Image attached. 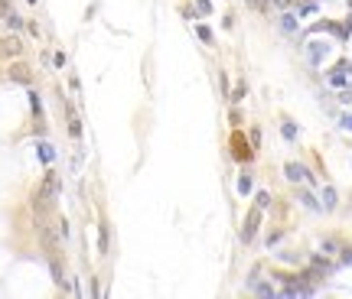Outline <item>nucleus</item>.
<instances>
[{
    "label": "nucleus",
    "mask_w": 352,
    "mask_h": 299,
    "mask_svg": "<svg viewBox=\"0 0 352 299\" xmlns=\"http://www.w3.org/2000/svg\"><path fill=\"white\" fill-rule=\"evenodd\" d=\"M53 199H55V189L49 185V182H43L39 189H36V195H33V212L43 218L46 212H53Z\"/></svg>",
    "instance_id": "1"
},
{
    "label": "nucleus",
    "mask_w": 352,
    "mask_h": 299,
    "mask_svg": "<svg viewBox=\"0 0 352 299\" xmlns=\"http://www.w3.org/2000/svg\"><path fill=\"white\" fill-rule=\"evenodd\" d=\"M23 55V43L17 33H10V36H3L0 39V59H20Z\"/></svg>",
    "instance_id": "2"
},
{
    "label": "nucleus",
    "mask_w": 352,
    "mask_h": 299,
    "mask_svg": "<svg viewBox=\"0 0 352 299\" xmlns=\"http://www.w3.org/2000/svg\"><path fill=\"white\" fill-rule=\"evenodd\" d=\"M7 78L17 82V85H30V82H33V72H30V65H26V62H10Z\"/></svg>",
    "instance_id": "3"
},
{
    "label": "nucleus",
    "mask_w": 352,
    "mask_h": 299,
    "mask_svg": "<svg viewBox=\"0 0 352 299\" xmlns=\"http://www.w3.org/2000/svg\"><path fill=\"white\" fill-rule=\"evenodd\" d=\"M258 224H261V208H251V212H248V218H245V228H242V241H245V244H251V241H254Z\"/></svg>",
    "instance_id": "4"
},
{
    "label": "nucleus",
    "mask_w": 352,
    "mask_h": 299,
    "mask_svg": "<svg viewBox=\"0 0 352 299\" xmlns=\"http://www.w3.org/2000/svg\"><path fill=\"white\" fill-rule=\"evenodd\" d=\"M49 273H53V280H55V286H59V289H69L66 270H62V260H59L55 254H49Z\"/></svg>",
    "instance_id": "5"
},
{
    "label": "nucleus",
    "mask_w": 352,
    "mask_h": 299,
    "mask_svg": "<svg viewBox=\"0 0 352 299\" xmlns=\"http://www.w3.org/2000/svg\"><path fill=\"white\" fill-rule=\"evenodd\" d=\"M284 172H287V179H290V182H303V179H313V172H310L307 166H300V163H287V166H284Z\"/></svg>",
    "instance_id": "6"
},
{
    "label": "nucleus",
    "mask_w": 352,
    "mask_h": 299,
    "mask_svg": "<svg viewBox=\"0 0 352 299\" xmlns=\"http://www.w3.org/2000/svg\"><path fill=\"white\" fill-rule=\"evenodd\" d=\"M346 68H349V62L342 59V62L336 65V68H333L330 75H326V82H330L333 88H346V82H349V78H346Z\"/></svg>",
    "instance_id": "7"
},
{
    "label": "nucleus",
    "mask_w": 352,
    "mask_h": 299,
    "mask_svg": "<svg viewBox=\"0 0 352 299\" xmlns=\"http://www.w3.org/2000/svg\"><path fill=\"white\" fill-rule=\"evenodd\" d=\"M326 49H330L326 43H310V49H307L310 62H313V65H319V62H323V55H326Z\"/></svg>",
    "instance_id": "8"
},
{
    "label": "nucleus",
    "mask_w": 352,
    "mask_h": 299,
    "mask_svg": "<svg viewBox=\"0 0 352 299\" xmlns=\"http://www.w3.org/2000/svg\"><path fill=\"white\" fill-rule=\"evenodd\" d=\"M39 237H43V247L49 250V254H55V237L53 231H49V224H39Z\"/></svg>",
    "instance_id": "9"
},
{
    "label": "nucleus",
    "mask_w": 352,
    "mask_h": 299,
    "mask_svg": "<svg viewBox=\"0 0 352 299\" xmlns=\"http://www.w3.org/2000/svg\"><path fill=\"white\" fill-rule=\"evenodd\" d=\"M69 137H82V120H78V114L75 111H69Z\"/></svg>",
    "instance_id": "10"
},
{
    "label": "nucleus",
    "mask_w": 352,
    "mask_h": 299,
    "mask_svg": "<svg viewBox=\"0 0 352 299\" xmlns=\"http://www.w3.org/2000/svg\"><path fill=\"white\" fill-rule=\"evenodd\" d=\"M281 30L284 33H297V17H294V13H281Z\"/></svg>",
    "instance_id": "11"
},
{
    "label": "nucleus",
    "mask_w": 352,
    "mask_h": 299,
    "mask_svg": "<svg viewBox=\"0 0 352 299\" xmlns=\"http://www.w3.org/2000/svg\"><path fill=\"white\" fill-rule=\"evenodd\" d=\"M300 202L307 205L310 212H319V208H323V202H317V195L313 192H300Z\"/></svg>",
    "instance_id": "12"
},
{
    "label": "nucleus",
    "mask_w": 352,
    "mask_h": 299,
    "mask_svg": "<svg viewBox=\"0 0 352 299\" xmlns=\"http://www.w3.org/2000/svg\"><path fill=\"white\" fill-rule=\"evenodd\" d=\"M98 254H108V224H98Z\"/></svg>",
    "instance_id": "13"
},
{
    "label": "nucleus",
    "mask_w": 352,
    "mask_h": 299,
    "mask_svg": "<svg viewBox=\"0 0 352 299\" xmlns=\"http://www.w3.org/2000/svg\"><path fill=\"white\" fill-rule=\"evenodd\" d=\"M3 20H7V26H10L13 33H17V30H23V17H20V13H17V10H10V13H7V17H3Z\"/></svg>",
    "instance_id": "14"
},
{
    "label": "nucleus",
    "mask_w": 352,
    "mask_h": 299,
    "mask_svg": "<svg viewBox=\"0 0 352 299\" xmlns=\"http://www.w3.org/2000/svg\"><path fill=\"white\" fill-rule=\"evenodd\" d=\"M251 286H254V293H258V296H277V289L271 286V283H258V280H254Z\"/></svg>",
    "instance_id": "15"
},
{
    "label": "nucleus",
    "mask_w": 352,
    "mask_h": 299,
    "mask_svg": "<svg viewBox=\"0 0 352 299\" xmlns=\"http://www.w3.org/2000/svg\"><path fill=\"white\" fill-rule=\"evenodd\" d=\"M196 36H199V39H202L206 46H212V43H215V39H212V30L206 26V23H199V26H196Z\"/></svg>",
    "instance_id": "16"
},
{
    "label": "nucleus",
    "mask_w": 352,
    "mask_h": 299,
    "mask_svg": "<svg viewBox=\"0 0 352 299\" xmlns=\"http://www.w3.org/2000/svg\"><path fill=\"white\" fill-rule=\"evenodd\" d=\"M39 160H43V163H53V160H55L53 143H39Z\"/></svg>",
    "instance_id": "17"
},
{
    "label": "nucleus",
    "mask_w": 352,
    "mask_h": 299,
    "mask_svg": "<svg viewBox=\"0 0 352 299\" xmlns=\"http://www.w3.org/2000/svg\"><path fill=\"white\" fill-rule=\"evenodd\" d=\"M323 208H336V189H323Z\"/></svg>",
    "instance_id": "18"
},
{
    "label": "nucleus",
    "mask_w": 352,
    "mask_h": 299,
    "mask_svg": "<svg viewBox=\"0 0 352 299\" xmlns=\"http://www.w3.org/2000/svg\"><path fill=\"white\" fill-rule=\"evenodd\" d=\"M238 192H242V195L251 192V176H248V172H245V176H238Z\"/></svg>",
    "instance_id": "19"
},
{
    "label": "nucleus",
    "mask_w": 352,
    "mask_h": 299,
    "mask_svg": "<svg viewBox=\"0 0 352 299\" xmlns=\"http://www.w3.org/2000/svg\"><path fill=\"white\" fill-rule=\"evenodd\" d=\"M281 133H284L287 140H294V137H297V127H294L290 120H284V124H281Z\"/></svg>",
    "instance_id": "20"
},
{
    "label": "nucleus",
    "mask_w": 352,
    "mask_h": 299,
    "mask_svg": "<svg viewBox=\"0 0 352 299\" xmlns=\"http://www.w3.org/2000/svg\"><path fill=\"white\" fill-rule=\"evenodd\" d=\"M196 10L202 13V17H209L212 13V0H196Z\"/></svg>",
    "instance_id": "21"
},
{
    "label": "nucleus",
    "mask_w": 352,
    "mask_h": 299,
    "mask_svg": "<svg viewBox=\"0 0 352 299\" xmlns=\"http://www.w3.org/2000/svg\"><path fill=\"white\" fill-rule=\"evenodd\" d=\"M231 101H242V98H245V82H238V85H235V91H231Z\"/></svg>",
    "instance_id": "22"
},
{
    "label": "nucleus",
    "mask_w": 352,
    "mask_h": 299,
    "mask_svg": "<svg viewBox=\"0 0 352 299\" xmlns=\"http://www.w3.org/2000/svg\"><path fill=\"white\" fill-rule=\"evenodd\" d=\"M254 199H258V208H267V205H271V195L267 192H258Z\"/></svg>",
    "instance_id": "23"
},
{
    "label": "nucleus",
    "mask_w": 352,
    "mask_h": 299,
    "mask_svg": "<svg viewBox=\"0 0 352 299\" xmlns=\"http://www.w3.org/2000/svg\"><path fill=\"white\" fill-rule=\"evenodd\" d=\"M59 237H62V241H69V221H66V218L59 221Z\"/></svg>",
    "instance_id": "24"
},
{
    "label": "nucleus",
    "mask_w": 352,
    "mask_h": 299,
    "mask_svg": "<svg viewBox=\"0 0 352 299\" xmlns=\"http://www.w3.org/2000/svg\"><path fill=\"white\" fill-rule=\"evenodd\" d=\"M30 104H33V111L39 114V107H43V104H39V95H36V91H30Z\"/></svg>",
    "instance_id": "25"
},
{
    "label": "nucleus",
    "mask_w": 352,
    "mask_h": 299,
    "mask_svg": "<svg viewBox=\"0 0 352 299\" xmlns=\"http://www.w3.org/2000/svg\"><path fill=\"white\" fill-rule=\"evenodd\" d=\"M323 254H336V244H333V241H323Z\"/></svg>",
    "instance_id": "26"
},
{
    "label": "nucleus",
    "mask_w": 352,
    "mask_h": 299,
    "mask_svg": "<svg viewBox=\"0 0 352 299\" xmlns=\"http://www.w3.org/2000/svg\"><path fill=\"white\" fill-rule=\"evenodd\" d=\"M251 143H254V150H258V143H261V130H258V127L251 130Z\"/></svg>",
    "instance_id": "27"
},
{
    "label": "nucleus",
    "mask_w": 352,
    "mask_h": 299,
    "mask_svg": "<svg viewBox=\"0 0 352 299\" xmlns=\"http://www.w3.org/2000/svg\"><path fill=\"white\" fill-rule=\"evenodd\" d=\"M339 124H342L346 130H352V114H342V120H339Z\"/></svg>",
    "instance_id": "28"
},
{
    "label": "nucleus",
    "mask_w": 352,
    "mask_h": 299,
    "mask_svg": "<svg viewBox=\"0 0 352 299\" xmlns=\"http://www.w3.org/2000/svg\"><path fill=\"white\" fill-rule=\"evenodd\" d=\"M342 264H352V250H346V254H342Z\"/></svg>",
    "instance_id": "29"
},
{
    "label": "nucleus",
    "mask_w": 352,
    "mask_h": 299,
    "mask_svg": "<svg viewBox=\"0 0 352 299\" xmlns=\"http://www.w3.org/2000/svg\"><path fill=\"white\" fill-rule=\"evenodd\" d=\"M248 3H251V7H261V0H248Z\"/></svg>",
    "instance_id": "30"
},
{
    "label": "nucleus",
    "mask_w": 352,
    "mask_h": 299,
    "mask_svg": "<svg viewBox=\"0 0 352 299\" xmlns=\"http://www.w3.org/2000/svg\"><path fill=\"white\" fill-rule=\"evenodd\" d=\"M346 72H352V62H349V68H346Z\"/></svg>",
    "instance_id": "31"
}]
</instances>
